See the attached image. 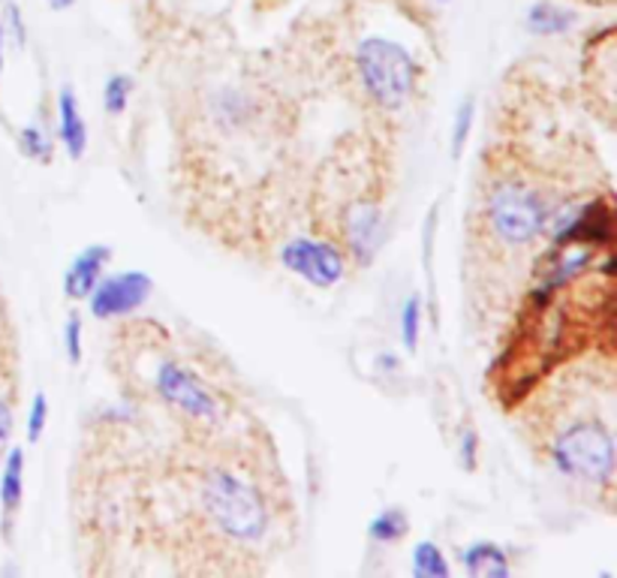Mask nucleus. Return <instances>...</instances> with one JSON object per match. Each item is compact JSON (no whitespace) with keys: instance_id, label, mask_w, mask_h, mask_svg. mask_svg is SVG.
Masks as SVG:
<instances>
[{"instance_id":"nucleus-1","label":"nucleus","mask_w":617,"mask_h":578,"mask_svg":"<svg viewBox=\"0 0 617 578\" xmlns=\"http://www.w3.org/2000/svg\"><path fill=\"white\" fill-rule=\"evenodd\" d=\"M355 67L362 78L368 97L383 106V109H397L404 106L407 97L416 88L419 67L407 49L386 36H368L355 52Z\"/></svg>"},{"instance_id":"nucleus-2","label":"nucleus","mask_w":617,"mask_h":578,"mask_svg":"<svg viewBox=\"0 0 617 578\" xmlns=\"http://www.w3.org/2000/svg\"><path fill=\"white\" fill-rule=\"evenodd\" d=\"M202 501H205L211 522L232 539L254 543L268 527V512L254 485H247L244 479L232 477L226 470L209 473L202 485Z\"/></svg>"},{"instance_id":"nucleus-3","label":"nucleus","mask_w":617,"mask_h":578,"mask_svg":"<svg viewBox=\"0 0 617 578\" xmlns=\"http://www.w3.org/2000/svg\"><path fill=\"white\" fill-rule=\"evenodd\" d=\"M554 464L563 477L608 482L615 470V440L596 422H575L554 440Z\"/></svg>"},{"instance_id":"nucleus-4","label":"nucleus","mask_w":617,"mask_h":578,"mask_svg":"<svg viewBox=\"0 0 617 578\" xmlns=\"http://www.w3.org/2000/svg\"><path fill=\"white\" fill-rule=\"evenodd\" d=\"M549 208L540 193L521 184H500L488 196V223L507 245H530L545 229Z\"/></svg>"},{"instance_id":"nucleus-5","label":"nucleus","mask_w":617,"mask_h":578,"mask_svg":"<svg viewBox=\"0 0 617 578\" xmlns=\"http://www.w3.org/2000/svg\"><path fill=\"white\" fill-rule=\"evenodd\" d=\"M157 392L163 395L172 407L188 413L193 419L202 422H214L221 416L217 400L205 389V383L190 371V367L178 365V362H163L157 367Z\"/></svg>"},{"instance_id":"nucleus-6","label":"nucleus","mask_w":617,"mask_h":578,"mask_svg":"<svg viewBox=\"0 0 617 578\" xmlns=\"http://www.w3.org/2000/svg\"><path fill=\"white\" fill-rule=\"evenodd\" d=\"M280 263L287 271L305 278L320 289L334 287L343 278V256L329 242H310V238H292L280 250Z\"/></svg>"},{"instance_id":"nucleus-7","label":"nucleus","mask_w":617,"mask_h":578,"mask_svg":"<svg viewBox=\"0 0 617 578\" xmlns=\"http://www.w3.org/2000/svg\"><path fill=\"white\" fill-rule=\"evenodd\" d=\"M151 289H155V283H151V278L145 271H124V275H115V278L99 280L88 296L91 313L97 320H111V317L132 313L148 301Z\"/></svg>"},{"instance_id":"nucleus-8","label":"nucleus","mask_w":617,"mask_h":578,"mask_svg":"<svg viewBox=\"0 0 617 578\" xmlns=\"http://www.w3.org/2000/svg\"><path fill=\"white\" fill-rule=\"evenodd\" d=\"M611 238V208L606 202H591L585 208H578L570 217L557 221V233H554V245H606Z\"/></svg>"},{"instance_id":"nucleus-9","label":"nucleus","mask_w":617,"mask_h":578,"mask_svg":"<svg viewBox=\"0 0 617 578\" xmlns=\"http://www.w3.org/2000/svg\"><path fill=\"white\" fill-rule=\"evenodd\" d=\"M343 233H347V245H350L355 259L368 266L383 245V212L376 208L374 202H355L353 208L347 212Z\"/></svg>"},{"instance_id":"nucleus-10","label":"nucleus","mask_w":617,"mask_h":578,"mask_svg":"<svg viewBox=\"0 0 617 578\" xmlns=\"http://www.w3.org/2000/svg\"><path fill=\"white\" fill-rule=\"evenodd\" d=\"M111 259V247L106 245H88L85 250H78V256L70 263L64 275V292L73 301L88 299L91 289L99 283L103 268Z\"/></svg>"},{"instance_id":"nucleus-11","label":"nucleus","mask_w":617,"mask_h":578,"mask_svg":"<svg viewBox=\"0 0 617 578\" xmlns=\"http://www.w3.org/2000/svg\"><path fill=\"white\" fill-rule=\"evenodd\" d=\"M57 133L64 139L66 154L73 157V160L85 154V148H88V127L82 121L76 90L70 88V85L61 88V97H57Z\"/></svg>"},{"instance_id":"nucleus-12","label":"nucleus","mask_w":617,"mask_h":578,"mask_svg":"<svg viewBox=\"0 0 617 578\" xmlns=\"http://www.w3.org/2000/svg\"><path fill=\"white\" fill-rule=\"evenodd\" d=\"M575 22H578L575 10L563 7V3H554V0H536V3H530L528 15H524L528 31L536 36L570 34L575 28Z\"/></svg>"},{"instance_id":"nucleus-13","label":"nucleus","mask_w":617,"mask_h":578,"mask_svg":"<svg viewBox=\"0 0 617 578\" xmlns=\"http://www.w3.org/2000/svg\"><path fill=\"white\" fill-rule=\"evenodd\" d=\"M22 494L24 452L15 446V449H7V456H3V473H0V506H3V527H7V536H10L12 515L22 506Z\"/></svg>"},{"instance_id":"nucleus-14","label":"nucleus","mask_w":617,"mask_h":578,"mask_svg":"<svg viewBox=\"0 0 617 578\" xmlns=\"http://www.w3.org/2000/svg\"><path fill=\"white\" fill-rule=\"evenodd\" d=\"M461 564L467 569V576L476 578H507L509 576V560L503 555V548L494 543H476L470 545L461 555Z\"/></svg>"},{"instance_id":"nucleus-15","label":"nucleus","mask_w":617,"mask_h":578,"mask_svg":"<svg viewBox=\"0 0 617 578\" xmlns=\"http://www.w3.org/2000/svg\"><path fill=\"white\" fill-rule=\"evenodd\" d=\"M413 576L416 578H449V560L440 545L419 543L413 548Z\"/></svg>"},{"instance_id":"nucleus-16","label":"nucleus","mask_w":617,"mask_h":578,"mask_svg":"<svg viewBox=\"0 0 617 578\" xmlns=\"http://www.w3.org/2000/svg\"><path fill=\"white\" fill-rule=\"evenodd\" d=\"M409 531V518L407 512L401 510H383L380 515H376L374 522L368 524V534H371V539H376V543H397V539H404Z\"/></svg>"},{"instance_id":"nucleus-17","label":"nucleus","mask_w":617,"mask_h":578,"mask_svg":"<svg viewBox=\"0 0 617 578\" xmlns=\"http://www.w3.org/2000/svg\"><path fill=\"white\" fill-rule=\"evenodd\" d=\"M130 90H132V78L124 76V73H115V76L106 78L103 85V109L109 115H121L130 103Z\"/></svg>"},{"instance_id":"nucleus-18","label":"nucleus","mask_w":617,"mask_h":578,"mask_svg":"<svg viewBox=\"0 0 617 578\" xmlns=\"http://www.w3.org/2000/svg\"><path fill=\"white\" fill-rule=\"evenodd\" d=\"M419 332H422V299L419 296H409L401 308V338L409 353H416L419 346Z\"/></svg>"},{"instance_id":"nucleus-19","label":"nucleus","mask_w":617,"mask_h":578,"mask_svg":"<svg viewBox=\"0 0 617 578\" xmlns=\"http://www.w3.org/2000/svg\"><path fill=\"white\" fill-rule=\"evenodd\" d=\"M19 148H22L24 157H31V160H43L49 163L52 160V136L45 133L43 127H24L22 133H19Z\"/></svg>"},{"instance_id":"nucleus-20","label":"nucleus","mask_w":617,"mask_h":578,"mask_svg":"<svg viewBox=\"0 0 617 578\" xmlns=\"http://www.w3.org/2000/svg\"><path fill=\"white\" fill-rule=\"evenodd\" d=\"M474 115H476V103L474 97L458 106V115H455V130H453V154L461 157L464 144L470 139V130H474Z\"/></svg>"},{"instance_id":"nucleus-21","label":"nucleus","mask_w":617,"mask_h":578,"mask_svg":"<svg viewBox=\"0 0 617 578\" xmlns=\"http://www.w3.org/2000/svg\"><path fill=\"white\" fill-rule=\"evenodd\" d=\"M0 22H3V31L15 40V45L28 43V28H24L22 7H19L15 0H7V3H3V15H0Z\"/></svg>"},{"instance_id":"nucleus-22","label":"nucleus","mask_w":617,"mask_h":578,"mask_svg":"<svg viewBox=\"0 0 617 578\" xmlns=\"http://www.w3.org/2000/svg\"><path fill=\"white\" fill-rule=\"evenodd\" d=\"M45 422H49V398L43 392H36L31 400V413H28V440L36 443L45 431Z\"/></svg>"},{"instance_id":"nucleus-23","label":"nucleus","mask_w":617,"mask_h":578,"mask_svg":"<svg viewBox=\"0 0 617 578\" xmlns=\"http://www.w3.org/2000/svg\"><path fill=\"white\" fill-rule=\"evenodd\" d=\"M64 346L66 356H70V365H78L82 362V317L78 313H70V320H66Z\"/></svg>"},{"instance_id":"nucleus-24","label":"nucleus","mask_w":617,"mask_h":578,"mask_svg":"<svg viewBox=\"0 0 617 578\" xmlns=\"http://www.w3.org/2000/svg\"><path fill=\"white\" fill-rule=\"evenodd\" d=\"M10 440H12V410L10 404L0 398V461H3L7 449H10Z\"/></svg>"},{"instance_id":"nucleus-25","label":"nucleus","mask_w":617,"mask_h":578,"mask_svg":"<svg viewBox=\"0 0 617 578\" xmlns=\"http://www.w3.org/2000/svg\"><path fill=\"white\" fill-rule=\"evenodd\" d=\"M476 446H479V440H476V431H474V428H467V431L461 434V464H464V470L476 468Z\"/></svg>"},{"instance_id":"nucleus-26","label":"nucleus","mask_w":617,"mask_h":578,"mask_svg":"<svg viewBox=\"0 0 617 578\" xmlns=\"http://www.w3.org/2000/svg\"><path fill=\"white\" fill-rule=\"evenodd\" d=\"M73 3H76V0H49V7H52V10H70V7H73Z\"/></svg>"},{"instance_id":"nucleus-27","label":"nucleus","mask_w":617,"mask_h":578,"mask_svg":"<svg viewBox=\"0 0 617 578\" xmlns=\"http://www.w3.org/2000/svg\"><path fill=\"white\" fill-rule=\"evenodd\" d=\"M3 43H7V31H3V22H0V76H3Z\"/></svg>"},{"instance_id":"nucleus-28","label":"nucleus","mask_w":617,"mask_h":578,"mask_svg":"<svg viewBox=\"0 0 617 578\" xmlns=\"http://www.w3.org/2000/svg\"><path fill=\"white\" fill-rule=\"evenodd\" d=\"M380 367H386V371H395V356H383L380 358Z\"/></svg>"},{"instance_id":"nucleus-29","label":"nucleus","mask_w":617,"mask_h":578,"mask_svg":"<svg viewBox=\"0 0 617 578\" xmlns=\"http://www.w3.org/2000/svg\"><path fill=\"white\" fill-rule=\"evenodd\" d=\"M437 3H449V0H437Z\"/></svg>"}]
</instances>
